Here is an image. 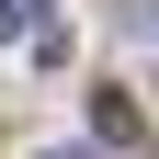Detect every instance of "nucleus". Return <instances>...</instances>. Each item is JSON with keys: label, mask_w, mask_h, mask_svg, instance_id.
<instances>
[{"label": "nucleus", "mask_w": 159, "mask_h": 159, "mask_svg": "<svg viewBox=\"0 0 159 159\" xmlns=\"http://www.w3.org/2000/svg\"><path fill=\"white\" fill-rule=\"evenodd\" d=\"M23 34L46 46V0H0V46H23Z\"/></svg>", "instance_id": "f257e3e1"}]
</instances>
